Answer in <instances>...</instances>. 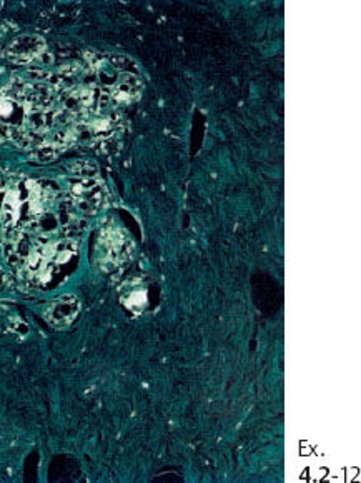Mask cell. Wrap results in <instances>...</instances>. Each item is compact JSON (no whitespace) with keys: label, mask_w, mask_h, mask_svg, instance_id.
Segmentation results:
<instances>
[{"label":"cell","mask_w":361,"mask_h":483,"mask_svg":"<svg viewBox=\"0 0 361 483\" xmlns=\"http://www.w3.org/2000/svg\"><path fill=\"white\" fill-rule=\"evenodd\" d=\"M58 106L54 89L44 82L15 81L0 89V142L29 145L35 112Z\"/></svg>","instance_id":"6da1fadb"},{"label":"cell","mask_w":361,"mask_h":483,"mask_svg":"<svg viewBox=\"0 0 361 483\" xmlns=\"http://www.w3.org/2000/svg\"><path fill=\"white\" fill-rule=\"evenodd\" d=\"M133 254V242L116 224L105 225L97 242V262L104 272L122 269Z\"/></svg>","instance_id":"7a4b0ae2"},{"label":"cell","mask_w":361,"mask_h":483,"mask_svg":"<svg viewBox=\"0 0 361 483\" xmlns=\"http://www.w3.org/2000/svg\"><path fill=\"white\" fill-rule=\"evenodd\" d=\"M70 195L73 205L83 213L102 211L107 202V190L97 178H77L70 184Z\"/></svg>","instance_id":"3957f363"},{"label":"cell","mask_w":361,"mask_h":483,"mask_svg":"<svg viewBox=\"0 0 361 483\" xmlns=\"http://www.w3.org/2000/svg\"><path fill=\"white\" fill-rule=\"evenodd\" d=\"M47 52L46 40L42 37L25 34L15 37L5 50L7 59L13 64H32L35 60H40Z\"/></svg>","instance_id":"277c9868"},{"label":"cell","mask_w":361,"mask_h":483,"mask_svg":"<svg viewBox=\"0 0 361 483\" xmlns=\"http://www.w3.org/2000/svg\"><path fill=\"white\" fill-rule=\"evenodd\" d=\"M79 312H81V300L75 295H62L47 306L46 320L57 329H64L69 327L79 315Z\"/></svg>","instance_id":"5b68a950"},{"label":"cell","mask_w":361,"mask_h":483,"mask_svg":"<svg viewBox=\"0 0 361 483\" xmlns=\"http://www.w3.org/2000/svg\"><path fill=\"white\" fill-rule=\"evenodd\" d=\"M142 81L133 72H120L116 75V82L108 87V99H112L116 104H130L139 99L142 94Z\"/></svg>","instance_id":"8992f818"},{"label":"cell","mask_w":361,"mask_h":483,"mask_svg":"<svg viewBox=\"0 0 361 483\" xmlns=\"http://www.w3.org/2000/svg\"><path fill=\"white\" fill-rule=\"evenodd\" d=\"M124 304L130 310H142L143 306H147V292L143 289L130 290L128 294L124 295Z\"/></svg>","instance_id":"52a82bcc"},{"label":"cell","mask_w":361,"mask_h":483,"mask_svg":"<svg viewBox=\"0 0 361 483\" xmlns=\"http://www.w3.org/2000/svg\"><path fill=\"white\" fill-rule=\"evenodd\" d=\"M70 172L79 178H93L97 176V166L90 160H82L75 162L73 166L69 167Z\"/></svg>","instance_id":"ba28073f"},{"label":"cell","mask_w":361,"mask_h":483,"mask_svg":"<svg viewBox=\"0 0 361 483\" xmlns=\"http://www.w3.org/2000/svg\"><path fill=\"white\" fill-rule=\"evenodd\" d=\"M108 62L110 65L120 72H128L130 73V67H135V62L127 57V56H118V54H112L108 56Z\"/></svg>","instance_id":"9c48e42d"},{"label":"cell","mask_w":361,"mask_h":483,"mask_svg":"<svg viewBox=\"0 0 361 483\" xmlns=\"http://www.w3.org/2000/svg\"><path fill=\"white\" fill-rule=\"evenodd\" d=\"M7 190L9 185L5 182L0 180V222H2V215H4V207H5V199H7Z\"/></svg>","instance_id":"30bf717a"}]
</instances>
